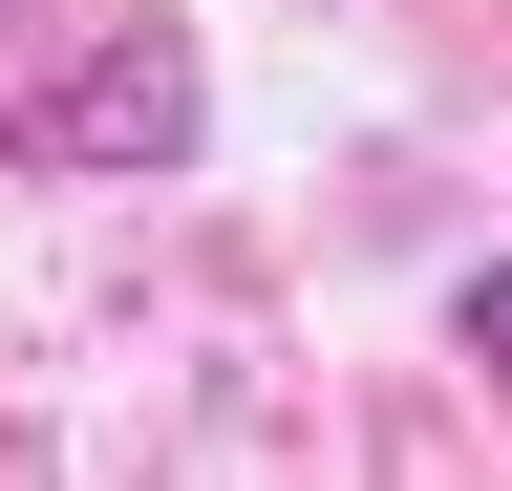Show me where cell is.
I'll return each instance as SVG.
<instances>
[{"instance_id": "6da1fadb", "label": "cell", "mask_w": 512, "mask_h": 491, "mask_svg": "<svg viewBox=\"0 0 512 491\" xmlns=\"http://www.w3.org/2000/svg\"><path fill=\"white\" fill-rule=\"evenodd\" d=\"M0 150H22V171H150V150H192V65H171V22H128L86 86H22V107H0Z\"/></svg>"}, {"instance_id": "7a4b0ae2", "label": "cell", "mask_w": 512, "mask_h": 491, "mask_svg": "<svg viewBox=\"0 0 512 491\" xmlns=\"http://www.w3.org/2000/svg\"><path fill=\"white\" fill-rule=\"evenodd\" d=\"M448 342H470L491 385H512V257H470V278H448Z\"/></svg>"}]
</instances>
